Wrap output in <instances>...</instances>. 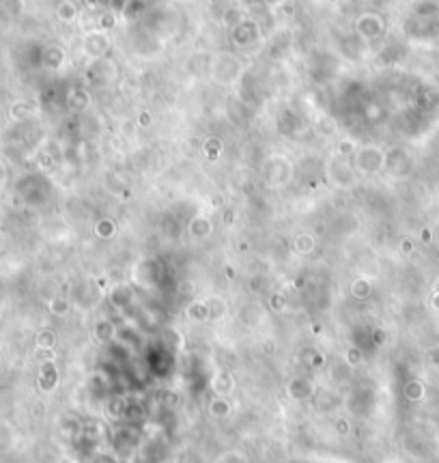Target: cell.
<instances>
[{
	"mask_svg": "<svg viewBox=\"0 0 439 463\" xmlns=\"http://www.w3.org/2000/svg\"><path fill=\"white\" fill-rule=\"evenodd\" d=\"M349 362H351V364L360 362V351H357V349H349Z\"/></svg>",
	"mask_w": 439,
	"mask_h": 463,
	"instance_id": "obj_2",
	"label": "cell"
},
{
	"mask_svg": "<svg viewBox=\"0 0 439 463\" xmlns=\"http://www.w3.org/2000/svg\"><path fill=\"white\" fill-rule=\"evenodd\" d=\"M211 412L213 414H226L228 412V403L226 401H213L211 403Z\"/></svg>",
	"mask_w": 439,
	"mask_h": 463,
	"instance_id": "obj_1",
	"label": "cell"
}]
</instances>
